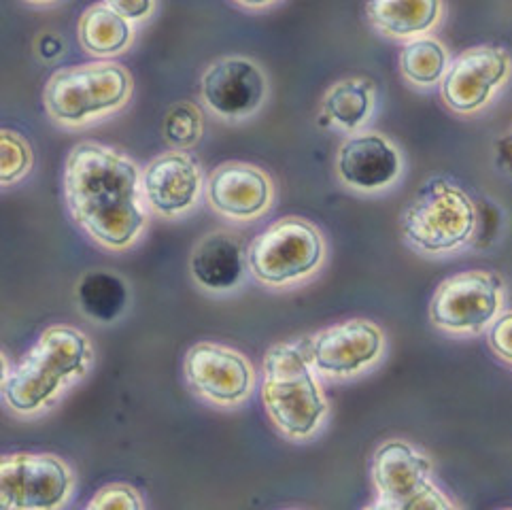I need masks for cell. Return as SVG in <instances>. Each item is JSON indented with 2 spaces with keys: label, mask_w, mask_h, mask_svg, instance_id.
<instances>
[{
  "label": "cell",
  "mask_w": 512,
  "mask_h": 510,
  "mask_svg": "<svg viewBox=\"0 0 512 510\" xmlns=\"http://www.w3.org/2000/svg\"><path fill=\"white\" fill-rule=\"evenodd\" d=\"M79 311L96 323H113L128 309L130 292L126 281L111 270H94L77 285Z\"/></svg>",
  "instance_id": "obj_21"
},
{
  "label": "cell",
  "mask_w": 512,
  "mask_h": 510,
  "mask_svg": "<svg viewBox=\"0 0 512 510\" xmlns=\"http://www.w3.org/2000/svg\"><path fill=\"white\" fill-rule=\"evenodd\" d=\"M24 3L34 5V7H49V5H56V3H60V0H24Z\"/></svg>",
  "instance_id": "obj_30"
},
{
  "label": "cell",
  "mask_w": 512,
  "mask_h": 510,
  "mask_svg": "<svg viewBox=\"0 0 512 510\" xmlns=\"http://www.w3.org/2000/svg\"><path fill=\"white\" fill-rule=\"evenodd\" d=\"M190 272L198 287L209 294H230L241 287L247 272V249L228 230L204 234L190 255Z\"/></svg>",
  "instance_id": "obj_17"
},
{
  "label": "cell",
  "mask_w": 512,
  "mask_h": 510,
  "mask_svg": "<svg viewBox=\"0 0 512 510\" xmlns=\"http://www.w3.org/2000/svg\"><path fill=\"white\" fill-rule=\"evenodd\" d=\"M73 489V470L56 455L11 453L0 462V506L5 510H56Z\"/></svg>",
  "instance_id": "obj_7"
},
{
  "label": "cell",
  "mask_w": 512,
  "mask_h": 510,
  "mask_svg": "<svg viewBox=\"0 0 512 510\" xmlns=\"http://www.w3.org/2000/svg\"><path fill=\"white\" fill-rule=\"evenodd\" d=\"M489 345L504 362L512 364V311L502 313L489 326Z\"/></svg>",
  "instance_id": "obj_26"
},
{
  "label": "cell",
  "mask_w": 512,
  "mask_h": 510,
  "mask_svg": "<svg viewBox=\"0 0 512 510\" xmlns=\"http://www.w3.org/2000/svg\"><path fill=\"white\" fill-rule=\"evenodd\" d=\"M374 111V88L364 79H343L323 96L321 119L326 126L343 132L360 130Z\"/></svg>",
  "instance_id": "obj_20"
},
{
  "label": "cell",
  "mask_w": 512,
  "mask_h": 510,
  "mask_svg": "<svg viewBox=\"0 0 512 510\" xmlns=\"http://www.w3.org/2000/svg\"><path fill=\"white\" fill-rule=\"evenodd\" d=\"M300 347L321 377L351 379L381 360L385 334L368 319H347L304 338Z\"/></svg>",
  "instance_id": "obj_9"
},
{
  "label": "cell",
  "mask_w": 512,
  "mask_h": 510,
  "mask_svg": "<svg viewBox=\"0 0 512 510\" xmlns=\"http://www.w3.org/2000/svg\"><path fill=\"white\" fill-rule=\"evenodd\" d=\"M147 209L164 219L192 213L207 192L198 160L187 149H168L151 160L141 173Z\"/></svg>",
  "instance_id": "obj_13"
},
{
  "label": "cell",
  "mask_w": 512,
  "mask_h": 510,
  "mask_svg": "<svg viewBox=\"0 0 512 510\" xmlns=\"http://www.w3.org/2000/svg\"><path fill=\"white\" fill-rule=\"evenodd\" d=\"M234 3L238 7L249 9V11H262V9H268L275 3H279V0H234Z\"/></svg>",
  "instance_id": "obj_29"
},
{
  "label": "cell",
  "mask_w": 512,
  "mask_h": 510,
  "mask_svg": "<svg viewBox=\"0 0 512 510\" xmlns=\"http://www.w3.org/2000/svg\"><path fill=\"white\" fill-rule=\"evenodd\" d=\"M105 3L132 24L147 22L158 9V0H105Z\"/></svg>",
  "instance_id": "obj_27"
},
{
  "label": "cell",
  "mask_w": 512,
  "mask_h": 510,
  "mask_svg": "<svg viewBox=\"0 0 512 510\" xmlns=\"http://www.w3.org/2000/svg\"><path fill=\"white\" fill-rule=\"evenodd\" d=\"M92 360V343L81 330L62 323L51 326L22 360L5 372L3 400L15 415H39L90 372Z\"/></svg>",
  "instance_id": "obj_2"
},
{
  "label": "cell",
  "mask_w": 512,
  "mask_h": 510,
  "mask_svg": "<svg viewBox=\"0 0 512 510\" xmlns=\"http://www.w3.org/2000/svg\"><path fill=\"white\" fill-rule=\"evenodd\" d=\"M510 68V58L500 47L481 45L466 49L449 64L440 81L442 100L459 115L479 113L508 81Z\"/></svg>",
  "instance_id": "obj_12"
},
{
  "label": "cell",
  "mask_w": 512,
  "mask_h": 510,
  "mask_svg": "<svg viewBox=\"0 0 512 510\" xmlns=\"http://www.w3.org/2000/svg\"><path fill=\"white\" fill-rule=\"evenodd\" d=\"M502 279L485 270H466L442 281L430 302V319L451 334L487 330L502 311Z\"/></svg>",
  "instance_id": "obj_8"
},
{
  "label": "cell",
  "mask_w": 512,
  "mask_h": 510,
  "mask_svg": "<svg viewBox=\"0 0 512 510\" xmlns=\"http://www.w3.org/2000/svg\"><path fill=\"white\" fill-rule=\"evenodd\" d=\"M37 54L43 60H56L62 56V41L56 37V34H43L37 43Z\"/></svg>",
  "instance_id": "obj_28"
},
{
  "label": "cell",
  "mask_w": 512,
  "mask_h": 510,
  "mask_svg": "<svg viewBox=\"0 0 512 510\" xmlns=\"http://www.w3.org/2000/svg\"><path fill=\"white\" fill-rule=\"evenodd\" d=\"M268 98V79L258 62L226 56L211 62L200 77V100L221 122L238 124L260 113Z\"/></svg>",
  "instance_id": "obj_10"
},
{
  "label": "cell",
  "mask_w": 512,
  "mask_h": 510,
  "mask_svg": "<svg viewBox=\"0 0 512 510\" xmlns=\"http://www.w3.org/2000/svg\"><path fill=\"white\" fill-rule=\"evenodd\" d=\"M211 209L232 221H255L275 200V185L262 168L247 162H224L207 179Z\"/></svg>",
  "instance_id": "obj_15"
},
{
  "label": "cell",
  "mask_w": 512,
  "mask_h": 510,
  "mask_svg": "<svg viewBox=\"0 0 512 510\" xmlns=\"http://www.w3.org/2000/svg\"><path fill=\"white\" fill-rule=\"evenodd\" d=\"M134 92L128 68L113 60H96L60 68L49 77L43 102L47 115L62 128L94 126L122 111Z\"/></svg>",
  "instance_id": "obj_4"
},
{
  "label": "cell",
  "mask_w": 512,
  "mask_h": 510,
  "mask_svg": "<svg viewBox=\"0 0 512 510\" xmlns=\"http://www.w3.org/2000/svg\"><path fill=\"white\" fill-rule=\"evenodd\" d=\"M90 510H107V508H117V510H143L145 504L141 500V493L136 491L130 485L124 483H115L102 487L96 491V496L88 502Z\"/></svg>",
  "instance_id": "obj_25"
},
{
  "label": "cell",
  "mask_w": 512,
  "mask_h": 510,
  "mask_svg": "<svg viewBox=\"0 0 512 510\" xmlns=\"http://www.w3.org/2000/svg\"><path fill=\"white\" fill-rule=\"evenodd\" d=\"M400 149L379 132H357L340 145L336 175L345 187L360 194L389 190L402 175Z\"/></svg>",
  "instance_id": "obj_14"
},
{
  "label": "cell",
  "mask_w": 512,
  "mask_h": 510,
  "mask_svg": "<svg viewBox=\"0 0 512 510\" xmlns=\"http://www.w3.org/2000/svg\"><path fill=\"white\" fill-rule=\"evenodd\" d=\"M262 372V402L275 428L292 440L311 438L328 417V400L302 347H270Z\"/></svg>",
  "instance_id": "obj_3"
},
{
  "label": "cell",
  "mask_w": 512,
  "mask_h": 510,
  "mask_svg": "<svg viewBox=\"0 0 512 510\" xmlns=\"http://www.w3.org/2000/svg\"><path fill=\"white\" fill-rule=\"evenodd\" d=\"M370 26L389 39L425 37L442 17V0H366Z\"/></svg>",
  "instance_id": "obj_18"
},
{
  "label": "cell",
  "mask_w": 512,
  "mask_h": 510,
  "mask_svg": "<svg viewBox=\"0 0 512 510\" xmlns=\"http://www.w3.org/2000/svg\"><path fill=\"white\" fill-rule=\"evenodd\" d=\"M432 462L406 440H387L374 453L372 481L379 491L377 508L411 510L413 500L432 481Z\"/></svg>",
  "instance_id": "obj_16"
},
{
  "label": "cell",
  "mask_w": 512,
  "mask_h": 510,
  "mask_svg": "<svg viewBox=\"0 0 512 510\" xmlns=\"http://www.w3.org/2000/svg\"><path fill=\"white\" fill-rule=\"evenodd\" d=\"M204 134V115L198 105L187 100H179L170 107L162 122V136L170 149L196 147Z\"/></svg>",
  "instance_id": "obj_23"
},
{
  "label": "cell",
  "mask_w": 512,
  "mask_h": 510,
  "mask_svg": "<svg viewBox=\"0 0 512 510\" xmlns=\"http://www.w3.org/2000/svg\"><path fill=\"white\" fill-rule=\"evenodd\" d=\"M77 37L90 56L111 60L126 54L134 43V24L102 0L81 13Z\"/></svg>",
  "instance_id": "obj_19"
},
{
  "label": "cell",
  "mask_w": 512,
  "mask_h": 510,
  "mask_svg": "<svg viewBox=\"0 0 512 510\" xmlns=\"http://www.w3.org/2000/svg\"><path fill=\"white\" fill-rule=\"evenodd\" d=\"M183 370L196 396L221 408L243 404L255 387L247 357L219 343H196L185 355Z\"/></svg>",
  "instance_id": "obj_11"
},
{
  "label": "cell",
  "mask_w": 512,
  "mask_h": 510,
  "mask_svg": "<svg viewBox=\"0 0 512 510\" xmlns=\"http://www.w3.org/2000/svg\"><path fill=\"white\" fill-rule=\"evenodd\" d=\"M476 230V207L462 187L430 179L402 213V236L413 249L442 255L462 249Z\"/></svg>",
  "instance_id": "obj_5"
},
{
  "label": "cell",
  "mask_w": 512,
  "mask_h": 510,
  "mask_svg": "<svg viewBox=\"0 0 512 510\" xmlns=\"http://www.w3.org/2000/svg\"><path fill=\"white\" fill-rule=\"evenodd\" d=\"M34 166L32 147L20 132H0V183L11 187L28 177Z\"/></svg>",
  "instance_id": "obj_24"
},
{
  "label": "cell",
  "mask_w": 512,
  "mask_h": 510,
  "mask_svg": "<svg viewBox=\"0 0 512 510\" xmlns=\"http://www.w3.org/2000/svg\"><path fill=\"white\" fill-rule=\"evenodd\" d=\"M326 260V238L302 217H283L247 247L249 272L268 287H287L313 277Z\"/></svg>",
  "instance_id": "obj_6"
},
{
  "label": "cell",
  "mask_w": 512,
  "mask_h": 510,
  "mask_svg": "<svg viewBox=\"0 0 512 510\" xmlns=\"http://www.w3.org/2000/svg\"><path fill=\"white\" fill-rule=\"evenodd\" d=\"M141 173L132 158L115 147L85 141L71 149L64 164V198L77 226L109 251L141 241L147 228V202Z\"/></svg>",
  "instance_id": "obj_1"
},
{
  "label": "cell",
  "mask_w": 512,
  "mask_h": 510,
  "mask_svg": "<svg viewBox=\"0 0 512 510\" xmlns=\"http://www.w3.org/2000/svg\"><path fill=\"white\" fill-rule=\"evenodd\" d=\"M449 68V54L445 45L432 37L411 39L400 54V71L415 88H434L445 77Z\"/></svg>",
  "instance_id": "obj_22"
}]
</instances>
